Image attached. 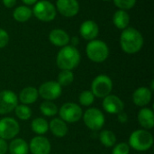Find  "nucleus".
Wrapping results in <instances>:
<instances>
[{"instance_id": "obj_28", "label": "nucleus", "mask_w": 154, "mask_h": 154, "mask_svg": "<svg viewBox=\"0 0 154 154\" xmlns=\"http://www.w3.org/2000/svg\"><path fill=\"white\" fill-rule=\"evenodd\" d=\"M14 111L16 116L21 120H28L32 116V110L26 105H17Z\"/></svg>"}, {"instance_id": "obj_29", "label": "nucleus", "mask_w": 154, "mask_h": 154, "mask_svg": "<svg viewBox=\"0 0 154 154\" xmlns=\"http://www.w3.org/2000/svg\"><path fill=\"white\" fill-rule=\"evenodd\" d=\"M95 96L89 90L83 91L79 96V103L84 106H89L94 103Z\"/></svg>"}, {"instance_id": "obj_33", "label": "nucleus", "mask_w": 154, "mask_h": 154, "mask_svg": "<svg viewBox=\"0 0 154 154\" xmlns=\"http://www.w3.org/2000/svg\"><path fill=\"white\" fill-rule=\"evenodd\" d=\"M8 150V145L5 140L0 138V154H5Z\"/></svg>"}, {"instance_id": "obj_15", "label": "nucleus", "mask_w": 154, "mask_h": 154, "mask_svg": "<svg viewBox=\"0 0 154 154\" xmlns=\"http://www.w3.org/2000/svg\"><path fill=\"white\" fill-rule=\"evenodd\" d=\"M99 32L98 25L96 22L92 20H87L83 22L79 28V33L80 35L88 41H92L97 38Z\"/></svg>"}, {"instance_id": "obj_38", "label": "nucleus", "mask_w": 154, "mask_h": 154, "mask_svg": "<svg viewBox=\"0 0 154 154\" xmlns=\"http://www.w3.org/2000/svg\"><path fill=\"white\" fill-rule=\"evenodd\" d=\"M103 1H110V0H103Z\"/></svg>"}, {"instance_id": "obj_5", "label": "nucleus", "mask_w": 154, "mask_h": 154, "mask_svg": "<svg viewBox=\"0 0 154 154\" xmlns=\"http://www.w3.org/2000/svg\"><path fill=\"white\" fill-rule=\"evenodd\" d=\"M32 14L42 22H51L52 21L57 14L56 7L52 3L47 0L37 1L34 4V6L32 10Z\"/></svg>"}, {"instance_id": "obj_3", "label": "nucleus", "mask_w": 154, "mask_h": 154, "mask_svg": "<svg viewBox=\"0 0 154 154\" xmlns=\"http://www.w3.org/2000/svg\"><path fill=\"white\" fill-rule=\"evenodd\" d=\"M86 52L90 60L93 62L101 63L107 59L109 55V49L105 42L95 39L89 41L86 47Z\"/></svg>"}, {"instance_id": "obj_16", "label": "nucleus", "mask_w": 154, "mask_h": 154, "mask_svg": "<svg viewBox=\"0 0 154 154\" xmlns=\"http://www.w3.org/2000/svg\"><path fill=\"white\" fill-rule=\"evenodd\" d=\"M50 42L58 47H64L69 42V35L64 30L61 29H53L51 31L49 34Z\"/></svg>"}, {"instance_id": "obj_37", "label": "nucleus", "mask_w": 154, "mask_h": 154, "mask_svg": "<svg viewBox=\"0 0 154 154\" xmlns=\"http://www.w3.org/2000/svg\"><path fill=\"white\" fill-rule=\"evenodd\" d=\"M71 41V43H72V46H76L78 43H79V39L77 38V37H72L71 38V40H69V42Z\"/></svg>"}, {"instance_id": "obj_27", "label": "nucleus", "mask_w": 154, "mask_h": 154, "mask_svg": "<svg viewBox=\"0 0 154 154\" xmlns=\"http://www.w3.org/2000/svg\"><path fill=\"white\" fill-rule=\"evenodd\" d=\"M74 80V74L71 70H61L58 76V83L60 86H69Z\"/></svg>"}, {"instance_id": "obj_32", "label": "nucleus", "mask_w": 154, "mask_h": 154, "mask_svg": "<svg viewBox=\"0 0 154 154\" xmlns=\"http://www.w3.org/2000/svg\"><path fill=\"white\" fill-rule=\"evenodd\" d=\"M9 42V35L6 31L0 28V49L5 47Z\"/></svg>"}, {"instance_id": "obj_10", "label": "nucleus", "mask_w": 154, "mask_h": 154, "mask_svg": "<svg viewBox=\"0 0 154 154\" xmlns=\"http://www.w3.org/2000/svg\"><path fill=\"white\" fill-rule=\"evenodd\" d=\"M38 93L47 101L55 100L61 95V86L56 81H47L41 85Z\"/></svg>"}, {"instance_id": "obj_36", "label": "nucleus", "mask_w": 154, "mask_h": 154, "mask_svg": "<svg viewBox=\"0 0 154 154\" xmlns=\"http://www.w3.org/2000/svg\"><path fill=\"white\" fill-rule=\"evenodd\" d=\"M38 0H22L23 3H24L26 5H34L35 3H37Z\"/></svg>"}, {"instance_id": "obj_12", "label": "nucleus", "mask_w": 154, "mask_h": 154, "mask_svg": "<svg viewBox=\"0 0 154 154\" xmlns=\"http://www.w3.org/2000/svg\"><path fill=\"white\" fill-rule=\"evenodd\" d=\"M56 8L61 15L73 17L79 11V4L77 0H57Z\"/></svg>"}, {"instance_id": "obj_6", "label": "nucleus", "mask_w": 154, "mask_h": 154, "mask_svg": "<svg viewBox=\"0 0 154 154\" xmlns=\"http://www.w3.org/2000/svg\"><path fill=\"white\" fill-rule=\"evenodd\" d=\"M91 92L98 98H104L110 95L113 89L112 79L106 75H99L92 82Z\"/></svg>"}, {"instance_id": "obj_25", "label": "nucleus", "mask_w": 154, "mask_h": 154, "mask_svg": "<svg viewBox=\"0 0 154 154\" xmlns=\"http://www.w3.org/2000/svg\"><path fill=\"white\" fill-rule=\"evenodd\" d=\"M99 140L101 143L106 146V148L113 147L116 143V134L109 130H104L99 134Z\"/></svg>"}, {"instance_id": "obj_24", "label": "nucleus", "mask_w": 154, "mask_h": 154, "mask_svg": "<svg viewBox=\"0 0 154 154\" xmlns=\"http://www.w3.org/2000/svg\"><path fill=\"white\" fill-rule=\"evenodd\" d=\"M32 130L39 135L44 134L49 130V124L46 121V119L37 117L33 119L32 122Z\"/></svg>"}, {"instance_id": "obj_14", "label": "nucleus", "mask_w": 154, "mask_h": 154, "mask_svg": "<svg viewBox=\"0 0 154 154\" xmlns=\"http://www.w3.org/2000/svg\"><path fill=\"white\" fill-rule=\"evenodd\" d=\"M30 151L32 154H50L51 143L43 136H36L30 143Z\"/></svg>"}, {"instance_id": "obj_19", "label": "nucleus", "mask_w": 154, "mask_h": 154, "mask_svg": "<svg viewBox=\"0 0 154 154\" xmlns=\"http://www.w3.org/2000/svg\"><path fill=\"white\" fill-rule=\"evenodd\" d=\"M49 128L52 134L57 137H64L69 131L67 124L60 118L52 119L49 125Z\"/></svg>"}, {"instance_id": "obj_34", "label": "nucleus", "mask_w": 154, "mask_h": 154, "mask_svg": "<svg viewBox=\"0 0 154 154\" xmlns=\"http://www.w3.org/2000/svg\"><path fill=\"white\" fill-rule=\"evenodd\" d=\"M2 2L4 5L7 8H12L16 4V0H2Z\"/></svg>"}, {"instance_id": "obj_23", "label": "nucleus", "mask_w": 154, "mask_h": 154, "mask_svg": "<svg viewBox=\"0 0 154 154\" xmlns=\"http://www.w3.org/2000/svg\"><path fill=\"white\" fill-rule=\"evenodd\" d=\"M32 15V9L26 5H19L17 6L13 13V17L15 21L19 23L27 22Z\"/></svg>"}, {"instance_id": "obj_9", "label": "nucleus", "mask_w": 154, "mask_h": 154, "mask_svg": "<svg viewBox=\"0 0 154 154\" xmlns=\"http://www.w3.org/2000/svg\"><path fill=\"white\" fill-rule=\"evenodd\" d=\"M20 131L18 122L11 117H5L0 120V138L10 140L14 138Z\"/></svg>"}, {"instance_id": "obj_13", "label": "nucleus", "mask_w": 154, "mask_h": 154, "mask_svg": "<svg viewBox=\"0 0 154 154\" xmlns=\"http://www.w3.org/2000/svg\"><path fill=\"white\" fill-rule=\"evenodd\" d=\"M103 108L109 114L118 115L119 113L124 111L125 105L118 97L115 95H108L107 97H104Z\"/></svg>"}, {"instance_id": "obj_30", "label": "nucleus", "mask_w": 154, "mask_h": 154, "mask_svg": "<svg viewBox=\"0 0 154 154\" xmlns=\"http://www.w3.org/2000/svg\"><path fill=\"white\" fill-rule=\"evenodd\" d=\"M113 1L117 8L125 11L133 8L136 4V0H113Z\"/></svg>"}, {"instance_id": "obj_11", "label": "nucleus", "mask_w": 154, "mask_h": 154, "mask_svg": "<svg viewBox=\"0 0 154 154\" xmlns=\"http://www.w3.org/2000/svg\"><path fill=\"white\" fill-rule=\"evenodd\" d=\"M18 104L16 95L10 90L0 92V115H5L14 110Z\"/></svg>"}, {"instance_id": "obj_21", "label": "nucleus", "mask_w": 154, "mask_h": 154, "mask_svg": "<svg viewBox=\"0 0 154 154\" xmlns=\"http://www.w3.org/2000/svg\"><path fill=\"white\" fill-rule=\"evenodd\" d=\"M113 23L116 28L124 30L128 27L130 23V16L125 10H117L113 15Z\"/></svg>"}, {"instance_id": "obj_4", "label": "nucleus", "mask_w": 154, "mask_h": 154, "mask_svg": "<svg viewBox=\"0 0 154 154\" xmlns=\"http://www.w3.org/2000/svg\"><path fill=\"white\" fill-rule=\"evenodd\" d=\"M153 144V137L146 130H136L130 135L129 146L138 152H145Z\"/></svg>"}, {"instance_id": "obj_1", "label": "nucleus", "mask_w": 154, "mask_h": 154, "mask_svg": "<svg viewBox=\"0 0 154 154\" xmlns=\"http://www.w3.org/2000/svg\"><path fill=\"white\" fill-rule=\"evenodd\" d=\"M120 45L125 52L128 54H134L143 48V37L135 28L127 27L124 29L121 33Z\"/></svg>"}, {"instance_id": "obj_18", "label": "nucleus", "mask_w": 154, "mask_h": 154, "mask_svg": "<svg viewBox=\"0 0 154 154\" xmlns=\"http://www.w3.org/2000/svg\"><path fill=\"white\" fill-rule=\"evenodd\" d=\"M138 122L145 129H152L154 126L153 111L150 108H143L138 113Z\"/></svg>"}, {"instance_id": "obj_35", "label": "nucleus", "mask_w": 154, "mask_h": 154, "mask_svg": "<svg viewBox=\"0 0 154 154\" xmlns=\"http://www.w3.org/2000/svg\"><path fill=\"white\" fill-rule=\"evenodd\" d=\"M118 120H119V122H121V123H126L127 122V115L125 114V113H124V112H121V113H119L118 114Z\"/></svg>"}, {"instance_id": "obj_26", "label": "nucleus", "mask_w": 154, "mask_h": 154, "mask_svg": "<svg viewBox=\"0 0 154 154\" xmlns=\"http://www.w3.org/2000/svg\"><path fill=\"white\" fill-rule=\"evenodd\" d=\"M40 110L42 114L45 116H53L58 113V107L55 104L51 101H45L41 104Z\"/></svg>"}, {"instance_id": "obj_8", "label": "nucleus", "mask_w": 154, "mask_h": 154, "mask_svg": "<svg viewBox=\"0 0 154 154\" xmlns=\"http://www.w3.org/2000/svg\"><path fill=\"white\" fill-rule=\"evenodd\" d=\"M60 119L68 123H75L81 119L82 109L75 103L64 104L59 111Z\"/></svg>"}, {"instance_id": "obj_17", "label": "nucleus", "mask_w": 154, "mask_h": 154, "mask_svg": "<svg viewBox=\"0 0 154 154\" xmlns=\"http://www.w3.org/2000/svg\"><path fill=\"white\" fill-rule=\"evenodd\" d=\"M151 99H152V91L145 87L137 88L133 95V101L137 106H147L150 103Z\"/></svg>"}, {"instance_id": "obj_2", "label": "nucleus", "mask_w": 154, "mask_h": 154, "mask_svg": "<svg viewBox=\"0 0 154 154\" xmlns=\"http://www.w3.org/2000/svg\"><path fill=\"white\" fill-rule=\"evenodd\" d=\"M80 61V53L78 49L72 45L62 47L58 52L56 62L61 70H72Z\"/></svg>"}, {"instance_id": "obj_31", "label": "nucleus", "mask_w": 154, "mask_h": 154, "mask_svg": "<svg viewBox=\"0 0 154 154\" xmlns=\"http://www.w3.org/2000/svg\"><path fill=\"white\" fill-rule=\"evenodd\" d=\"M130 146L125 143H120L116 144L113 150V154H129Z\"/></svg>"}, {"instance_id": "obj_7", "label": "nucleus", "mask_w": 154, "mask_h": 154, "mask_svg": "<svg viewBox=\"0 0 154 154\" xmlns=\"http://www.w3.org/2000/svg\"><path fill=\"white\" fill-rule=\"evenodd\" d=\"M83 120L88 128L92 131H98L105 124V116L97 108H89L85 112Z\"/></svg>"}, {"instance_id": "obj_20", "label": "nucleus", "mask_w": 154, "mask_h": 154, "mask_svg": "<svg viewBox=\"0 0 154 154\" xmlns=\"http://www.w3.org/2000/svg\"><path fill=\"white\" fill-rule=\"evenodd\" d=\"M38 90L33 87L24 88L19 95V99L23 105H30L34 103L38 98Z\"/></svg>"}, {"instance_id": "obj_22", "label": "nucleus", "mask_w": 154, "mask_h": 154, "mask_svg": "<svg viewBox=\"0 0 154 154\" xmlns=\"http://www.w3.org/2000/svg\"><path fill=\"white\" fill-rule=\"evenodd\" d=\"M8 149L10 154H28L29 152V146L27 143L21 138L13 140L10 143Z\"/></svg>"}]
</instances>
